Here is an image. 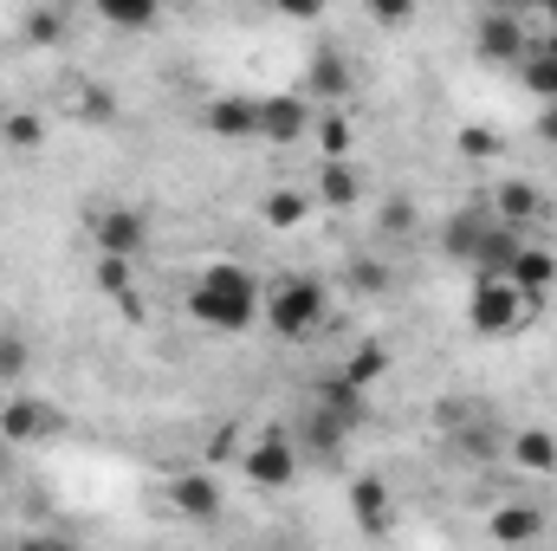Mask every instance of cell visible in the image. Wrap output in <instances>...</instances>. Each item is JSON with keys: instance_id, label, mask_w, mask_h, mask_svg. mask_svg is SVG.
<instances>
[{"instance_id": "cell-1", "label": "cell", "mask_w": 557, "mask_h": 551, "mask_svg": "<svg viewBox=\"0 0 557 551\" xmlns=\"http://www.w3.org/2000/svg\"><path fill=\"white\" fill-rule=\"evenodd\" d=\"M188 318L208 325V331H247L260 318V285H253V273L214 260L208 273L195 279V292H188Z\"/></svg>"}, {"instance_id": "cell-2", "label": "cell", "mask_w": 557, "mask_h": 551, "mask_svg": "<svg viewBox=\"0 0 557 551\" xmlns=\"http://www.w3.org/2000/svg\"><path fill=\"white\" fill-rule=\"evenodd\" d=\"M532 311H539V305H532L512 279H473V298H467V325H473V331L506 338V331H519Z\"/></svg>"}, {"instance_id": "cell-3", "label": "cell", "mask_w": 557, "mask_h": 551, "mask_svg": "<svg viewBox=\"0 0 557 551\" xmlns=\"http://www.w3.org/2000/svg\"><path fill=\"white\" fill-rule=\"evenodd\" d=\"M267 325L278 338H311L324 325V285L318 279H278L267 298Z\"/></svg>"}, {"instance_id": "cell-4", "label": "cell", "mask_w": 557, "mask_h": 551, "mask_svg": "<svg viewBox=\"0 0 557 551\" xmlns=\"http://www.w3.org/2000/svg\"><path fill=\"white\" fill-rule=\"evenodd\" d=\"M91 241H98V260H131V267H137L143 247H149V215L111 201V208L91 215Z\"/></svg>"}, {"instance_id": "cell-5", "label": "cell", "mask_w": 557, "mask_h": 551, "mask_svg": "<svg viewBox=\"0 0 557 551\" xmlns=\"http://www.w3.org/2000/svg\"><path fill=\"white\" fill-rule=\"evenodd\" d=\"M169 506H175V519H188V526H214L227 500H221L214 474H201V467H182V474H169Z\"/></svg>"}, {"instance_id": "cell-6", "label": "cell", "mask_w": 557, "mask_h": 551, "mask_svg": "<svg viewBox=\"0 0 557 551\" xmlns=\"http://www.w3.org/2000/svg\"><path fill=\"white\" fill-rule=\"evenodd\" d=\"M240 474H247L253 487H292V480H298V448L273 428V434H260V441L240 454Z\"/></svg>"}, {"instance_id": "cell-7", "label": "cell", "mask_w": 557, "mask_h": 551, "mask_svg": "<svg viewBox=\"0 0 557 551\" xmlns=\"http://www.w3.org/2000/svg\"><path fill=\"white\" fill-rule=\"evenodd\" d=\"M52 428H59V415H52V403H39V396H20V390H13V396L0 403V441H7V448L46 441Z\"/></svg>"}, {"instance_id": "cell-8", "label": "cell", "mask_w": 557, "mask_h": 551, "mask_svg": "<svg viewBox=\"0 0 557 551\" xmlns=\"http://www.w3.org/2000/svg\"><path fill=\"white\" fill-rule=\"evenodd\" d=\"M486 208H493V221L499 228H512V234H525L539 215H545V188H532L525 175H506L493 195H486Z\"/></svg>"}, {"instance_id": "cell-9", "label": "cell", "mask_w": 557, "mask_h": 551, "mask_svg": "<svg viewBox=\"0 0 557 551\" xmlns=\"http://www.w3.org/2000/svg\"><path fill=\"white\" fill-rule=\"evenodd\" d=\"M473 46H480L486 59L512 65V59H525V52H532V33H525V20H519V13H480Z\"/></svg>"}, {"instance_id": "cell-10", "label": "cell", "mask_w": 557, "mask_h": 551, "mask_svg": "<svg viewBox=\"0 0 557 551\" xmlns=\"http://www.w3.org/2000/svg\"><path fill=\"white\" fill-rule=\"evenodd\" d=\"M493 234V208H486V195L480 201H467L447 228H441V247H447V260H460V267H473V254H480V241Z\"/></svg>"}, {"instance_id": "cell-11", "label": "cell", "mask_w": 557, "mask_h": 551, "mask_svg": "<svg viewBox=\"0 0 557 551\" xmlns=\"http://www.w3.org/2000/svg\"><path fill=\"white\" fill-rule=\"evenodd\" d=\"M486 532H493L506 551H525V546H539V539H545V513H539V506H525V500H506V506H493Z\"/></svg>"}, {"instance_id": "cell-12", "label": "cell", "mask_w": 557, "mask_h": 551, "mask_svg": "<svg viewBox=\"0 0 557 551\" xmlns=\"http://www.w3.org/2000/svg\"><path fill=\"white\" fill-rule=\"evenodd\" d=\"M305 98L311 105H344L350 98V65H344V52H311V65H305Z\"/></svg>"}, {"instance_id": "cell-13", "label": "cell", "mask_w": 557, "mask_h": 551, "mask_svg": "<svg viewBox=\"0 0 557 551\" xmlns=\"http://www.w3.org/2000/svg\"><path fill=\"white\" fill-rule=\"evenodd\" d=\"M318 415H324L331 428H344V434H357V428L370 421V396H363L357 383H344V377H331V383L318 390Z\"/></svg>"}, {"instance_id": "cell-14", "label": "cell", "mask_w": 557, "mask_h": 551, "mask_svg": "<svg viewBox=\"0 0 557 551\" xmlns=\"http://www.w3.org/2000/svg\"><path fill=\"white\" fill-rule=\"evenodd\" d=\"M305 131H311V105L305 98H260V137L267 143L285 149V143H298Z\"/></svg>"}, {"instance_id": "cell-15", "label": "cell", "mask_w": 557, "mask_h": 551, "mask_svg": "<svg viewBox=\"0 0 557 551\" xmlns=\"http://www.w3.org/2000/svg\"><path fill=\"white\" fill-rule=\"evenodd\" d=\"M350 519H357V532H389V519H396V500H389V487L376 480V474H363L357 487H350Z\"/></svg>"}, {"instance_id": "cell-16", "label": "cell", "mask_w": 557, "mask_h": 551, "mask_svg": "<svg viewBox=\"0 0 557 551\" xmlns=\"http://www.w3.org/2000/svg\"><path fill=\"white\" fill-rule=\"evenodd\" d=\"M208 131L214 137H260V98H240V91H227V98H214L208 105Z\"/></svg>"}, {"instance_id": "cell-17", "label": "cell", "mask_w": 557, "mask_h": 551, "mask_svg": "<svg viewBox=\"0 0 557 551\" xmlns=\"http://www.w3.org/2000/svg\"><path fill=\"white\" fill-rule=\"evenodd\" d=\"M512 285L545 311V298H552V285H557V254L552 247H525V254L512 260Z\"/></svg>"}, {"instance_id": "cell-18", "label": "cell", "mask_w": 557, "mask_h": 551, "mask_svg": "<svg viewBox=\"0 0 557 551\" xmlns=\"http://www.w3.org/2000/svg\"><path fill=\"white\" fill-rule=\"evenodd\" d=\"M98 285H104V298H111L124 318H143V292H137L131 260H98Z\"/></svg>"}, {"instance_id": "cell-19", "label": "cell", "mask_w": 557, "mask_h": 551, "mask_svg": "<svg viewBox=\"0 0 557 551\" xmlns=\"http://www.w3.org/2000/svg\"><path fill=\"white\" fill-rule=\"evenodd\" d=\"M318 201H324V208H357V201H363L357 169H350V162H324V169H318Z\"/></svg>"}, {"instance_id": "cell-20", "label": "cell", "mask_w": 557, "mask_h": 551, "mask_svg": "<svg viewBox=\"0 0 557 551\" xmlns=\"http://www.w3.org/2000/svg\"><path fill=\"white\" fill-rule=\"evenodd\" d=\"M512 461H519L525 474H557V434H545V428H519V434H512Z\"/></svg>"}, {"instance_id": "cell-21", "label": "cell", "mask_w": 557, "mask_h": 551, "mask_svg": "<svg viewBox=\"0 0 557 551\" xmlns=\"http://www.w3.org/2000/svg\"><path fill=\"white\" fill-rule=\"evenodd\" d=\"M337 377H344V383H357V390L383 383V377H389V344H357V351H350V364H344Z\"/></svg>"}, {"instance_id": "cell-22", "label": "cell", "mask_w": 557, "mask_h": 551, "mask_svg": "<svg viewBox=\"0 0 557 551\" xmlns=\"http://www.w3.org/2000/svg\"><path fill=\"white\" fill-rule=\"evenodd\" d=\"M260 215H267V221H273V228H298V221H305V215H311V201H305V195H298V188H273V195H267V201H260Z\"/></svg>"}, {"instance_id": "cell-23", "label": "cell", "mask_w": 557, "mask_h": 551, "mask_svg": "<svg viewBox=\"0 0 557 551\" xmlns=\"http://www.w3.org/2000/svg\"><path fill=\"white\" fill-rule=\"evenodd\" d=\"M26 370H33V344L7 325V331H0V383H20Z\"/></svg>"}, {"instance_id": "cell-24", "label": "cell", "mask_w": 557, "mask_h": 551, "mask_svg": "<svg viewBox=\"0 0 557 551\" xmlns=\"http://www.w3.org/2000/svg\"><path fill=\"white\" fill-rule=\"evenodd\" d=\"M0 137L13 143V149H39V143H46V124H39L33 111H7V118H0Z\"/></svg>"}, {"instance_id": "cell-25", "label": "cell", "mask_w": 557, "mask_h": 551, "mask_svg": "<svg viewBox=\"0 0 557 551\" xmlns=\"http://www.w3.org/2000/svg\"><path fill=\"white\" fill-rule=\"evenodd\" d=\"M525 85H532L545 105H557V59H545V52H525Z\"/></svg>"}, {"instance_id": "cell-26", "label": "cell", "mask_w": 557, "mask_h": 551, "mask_svg": "<svg viewBox=\"0 0 557 551\" xmlns=\"http://www.w3.org/2000/svg\"><path fill=\"white\" fill-rule=\"evenodd\" d=\"M318 143H324V162H344V156H350V124L331 111V118L318 124Z\"/></svg>"}, {"instance_id": "cell-27", "label": "cell", "mask_w": 557, "mask_h": 551, "mask_svg": "<svg viewBox=\"0 0 557 551\" xmlns=\"http://www.w3.org/2000/svg\"><path fill=\"white\" fill-rule=\"evenodd\" d=\"M460 156H473V162H486V156H499V131H480V124H467L460 131Z\"/></svg>"}, {"instance_id": "cell-28", "label": "cell", "mask_w": 557, "mask_h": 551, "mask_svg": "<svg viewBox=\"0 0 557 551\" xmlns=\"http://www.w3.org/2000/svg\"><path fill=\"white\" fill-rule=\"evenodd\" d=\"M104 20L111 26H156V7H143V0H131V7L124 0H104Z\"/></svg>"}, {"instance_id": "cell-29", "label": "cell", "mask_w": 557, "mask_h": 551, "mask_svg": "<svg viewBox=\"0 0 557 551\" xmlns=\"http://www.w3.org/2000/svg\"><path fill=\"white\" fill-rule=\"evenodd\" d=\"M383 228H389V234H409V228H416V201H409V195L383 201Z\"/></svg>"}, {"instance_id": "cell-30", "label": "cell", "mask_w": 557, "mask_h": 551, "mask_svg": "<svg viewBox=\"0 0 557 551\" xmlns=\"http://www.w3.org/2000/svg\"><path fill=\"white\" fill-rule=\"evenodd\" d=\"M13 551H78V546H72V539H52V532H26Z\"/></svg>"}, {"instance_id": "cell-31", "label": "cell", "mask_w": 557, "mask_h": 551, "mask_svg": "<svg viewBox=\"0 0 557 551\" xmlns=\"http://www.w3.org/2000/svg\"><path fill=\"white\" fill-rule=\"evenodd\" d=\"M26 33H33V39H59V13H33Z\"/></svg>"}, {"instance_id": "cell-32", "label": "cell", "mask_w": 557, "mask_h": 551, "mask_svg": "<svg viewBox=\"0 0 557 551\" xmlns=\"http://www.w3.org/2000/svg\"><path fill=\"white\" fill-rule=\"evenodd\" d=\"M467 448L473 454H493V428H467Z\"/></svg>"}, {"instance_id": "cell-33", "label": "cell", "mask_w": 557, "mask_h": 551, "mask_svg": "<svg viewBox=\"0 0 557 551\" xmlns=\"http://www.w3.org/2000/svg\"><path fill=\"white\" fill-rule=\"evenodd\" d=\"M539 137L557 143V105H545V111H539Z\"/></svg>"}, {"instance_id": "cell-34", "label": "cell", "mask_w": 557, "mask_h": 551, "mask_svg": "<svg viewBox=\"0 0 557 551\" xmlns=\"http://www.w3.org/2000/svg\"><path fill=\"white\" fill-rule=\"evenodd\" d=\"M545 26H552V33H557V7H552V13H545Z\"/></svg>"}, {"instance_id": "cell-35", "label": "cell", "mask_w": 557, "mask_h": 551, "mask_svg": "<svg viewBox=\"0 0 557 551\" xmlns=\"http://www.w3.org/2000/svg\"><path fill=\"white\" fill-rule=\"evenodd\" d=\"M0 474H7V441H0Z\"/></svg>"}, {"instance_id": "cell-36", "label": "cell", "mask_w": 557, "mask_h": 551, "mask_svg": "<svg viewBox=\"0 0 557 551\" xmlns=\"http://www.w3.org/2000/svg\"><path fill=\"white\" fill-rule=\"evenodd\" d=\"M260 551H285V546H260Z\"/></svg>"}]
</instances>
